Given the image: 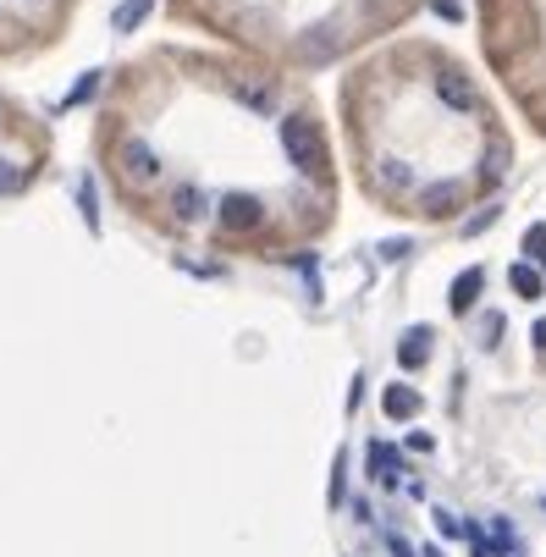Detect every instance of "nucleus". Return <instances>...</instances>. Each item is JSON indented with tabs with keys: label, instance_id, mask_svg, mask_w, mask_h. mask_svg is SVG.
<instances>
[{
	"label": "nucleus",
	"instance_id": "f257e3e1",
	"mask_svg": "<svg viewBox=\"0 0 546 557\" xmlns=\"http://www.w3.org/2000/svg\"><path fill=\"white\" fill-rule=\"evenodd\" d=\"M282 149H287V161H293V166H303V172L326 161L321 133H315V122H309L303 111H287V116H282Z\"/></svg>",
	"mask_w": 546,
	"mask_h": 557
},
{
	"label": "nucleus",
	"instance_id": "f03ea898",
	"mask_svg": "<svg viewBox=\"0 0 546 557\" xmlns=\"http://www.w3.org/2000/svg\"><path fill=\"white\" fill-rule=\"evenodd\" d=\"M215 226H221L226 237L260 232V226H265V199H255V194H221V199H215Z\"/></svg>",
	"mask_w": 546,
	"mask_h": 557
},
{
	"label": "nucleus",
	"instance_id": "5701e85b",
	"mask_svg": "<svg viewBox=\"0 0 546 557\" xmlns=\"http://www.w3.org/2000/svg\"><path fill=\"white\" fill-rule=\"evenodd\" d=\"M386 546H393V557H414V546H409V541H398V535L386 541Z\"/></svg>",
	"mask_w": 546,
	"mask_h": 557
},
{
	"label": "nucleus",
	"instance_id": "ddd939ff",
	"mask_svg": "<svg viewBox=\"0 0 546 557\" xmlns=\"http://www.w3.org/2000/svg\"><path fill=\"white\" fill-rule=\"evenodd\" d=\"M172 205H177V221H194V215L204 210V194H199L194 183H183V188L172 194Z\"/></svg>",
	"mask_w": 546,
	"mask_h": 557
},
{
	"label": "nucleus",
	"instance_id": "20e7f679",
	"mask_svg": "<svg viewBox=\"0 0 546 557\" xmlns=\"http://www.w3.org/2000/svg\"><path fill=\"white\" fill-rule=\"evenodd\" d=\"M481 287H486V265H470V271H458L452 293H447V309L452 314H470L481 304Z\"/></svg>",
	"mask_w": 546,
	"mask_h": 557
},
{
	"label": "nucleus",
	"instance_id": "f3484780",
	"mask_svg": "<svg viewBox=\"0 0 546 557\" xmlns=\"http://www.w3.org/2000/svg\"><path fill=\"white\" fill-rule=\"evenodd\" d=\"M17 188H23V172L12 161H0V194H17Z\"/></svg>",
	"mask_w": 546,
	"mask_h": 557
},
{
	"label": "nucleus",
	"instance_id": "393cba45",
	"mask_svg": "<svg viewBox=\"0 0 546 557\" xmlns=\"http://www.w3.org/2000/svg\"><path fill=\"white\" fill-rule=\"evenodd\" d=\"M420 557H442V546H425V552H420Z\"/></svg>",
	"mask_w": 546,
	"mask_h": 557
},
{
	"label": "nucleus",
	"instance_id": "b1692460",
	"mask_svg": "<svg viewBox=\"0 0 546 557\" xmlns=\"http://www.w3.org/2000/svg\"><path fill=\"white\" fill-rule=\"evenodd\" d=\"M530 337H535V348L546 354V321H535V332H530Z\"/></svg>",
	"mask_w": 546,
	"mask_h": 557
},
{
	"label": "nucleus",
	"instance_id": "412c9836",
	"mask_svg": "<svg viewBox=\"0 0 546 557\" xmlns=\"http://www.w3.org/2000/svg\"><path fill=\"white\" fill-rule=\"evenodd\" d=\"M497 337H502V314H486V348H497Z\"/></svg>",
	"mask_w": 546,
	"mask_h": 557
},
{
	"label": "nucleus",
	"instance_id": "2eb2a0df",
	"mask_svg": "<svg viewBox=\"0 0 546 557\" xmlns=\"http://www.w3.org/2000/svg\"><path fill=\"white\" fill-rule=\"evenodd\" d=\"M95 89H100V72L77 77V84H72V95H66V106H84V100H95Z\"/></svg>",
	"mask_w": 546,
	"mask_h": 557
},
{
	"label": "nucleus",
	"instance_id": "9d476101",
	"mask_svg": "<svg viewBox=\"0 0 546 557\" xmlns=\"http://www.w3.org/2000/svg\"><path fill=\"white\" fill-rule=\"evenodd\" d=\"M425 359H431V332H425V326H414V332L398 343V364H404V370H420Z\"/></svg>",
	"mask_w": 546,
	"mask_h": 557
},
{
	"label": "nucleus",
	"instance_id": "1a4fd4ad",
	"mask_svg": "<svg viewBox=\"0 0 546 557\" xmlns=\"http://www.w3.org/2000/svg\"><path fill=\"white\" fill-rule=\"evenodd\" d=\"M508 282H513V293H519L524 304H535V298L546 293V276H541V265H530V260H519V265L508 271Z\"/></svg>",
	"mask_w": 546,
	"mask_h": 557
},
{
	"label": "nucleus",
	"instance_id": "a211bd4d",
	"mask_svg": "<svg viewBox=\"0 0 546 557\" xmlns=\"http://www.w3.org/2000/svg\"><path fill=\"white\" fill-rule=\"evenodd\" d=\"M436 530H442L447 541H458V535H463V524H458V519H452L447 508H436Z\"/></svg>",
	"mask_w": 546,
	"mask_h": 557
},
{
	"label": "nucleus",
	"instance_id": "7ed1b4c3",
	"mask_svg": "<svg viewBox=\"0 0 546 557\" xmlns=\"http://www.w3.org/2000/svg\"><path fill=\"white\" fill-rule=\"evenodd\" d=\"M436 100L447 111H481V95H475V84L463 72H436Z\"/></svg>",
	"mask_w": 546,
	"mask_h": 557
},
{
	"label": "nucleus",
	"instance_id": "6ab92c4d",
	"mask_svg": "<svg viewBox=\"0 0 546 557\" xmlns=\"http://www.w3.org/2000/svg\"><path fill=\"white\" fill-rule=\"evenodd\" d=\"M492 221H497V205H486L481 215H470V226H463V232H470V237H475V232H486Z\"/></svg>",
	"mask_w": 546,
	"mask_h": 557
},
{
	"label": "nucleus",
	"instance_id": "6e6552de",
	"mask_svg": "<svg viewBox=\"0 0 546 557\" xmlns=\"http://www.w3.org/2000/svg\"><path fill=\"white\" fill-rule=\"evenodd\" d=\"M398 469H404L398 447H386V442H370V474H375L381 486H398Z\"/></svg>",
	"mask_w": 546,
	"mask_h": 557
},
{
	"label": "nucleus",
	"instance_id": "4468645a",
	"mask_svg": "<svg viewBox=\"0 0 546 557\" xmlns=\"http://www.w3.org/2000/svg\"><path fill=\"white\" fill-rule=\"evenodd\" d=\"M232 95H238L249 111H260V116L271 111V89H255V84H232Z\"/></svg>",
	"mask_w": 546,
	"mask_h": 557
},
{
	"label": "nucleus",
	"instance_id": "9b49d317",
	"mask_svg": "<svg viewBox=\"0 0 546 557\" xmlns=\"http://www.w3.org/2000/svg\"><path fill=\"white\" fill-rule=\"evenodd\" d=\"M149 7H154V0H116V12H111V28L116 34H133L144 17H149Z\"/></svg>",
	"mask_w": 546,
	"mask_h": 557
},
{
	"label": "nucleus",
	"instance_id": "4be33fe9",
	"mask_svg": "<svg viewBox=\"0 0 546 557\" xmlns=\"http://www.w3.org/2000/svg\"><path fill=\"white\" fill-rule=\"evenodd\" d=\"M431 447H436V442H431L425 431H414V436H409V453H431Z\"/></svg>",
	"mask_w": 546,
	"mask_h": 557
},
{
	"label": "nucleus",
	"instance_id": "39448f33",
	"mask_svg": "<svg viewBox=\"0 0 546 557\" xmlns=\"http://www.w3.org/2000/svg\"><path fill=\"white\" fill-rule=\"evenodd\" d=\"M381 409H386V420H414L420 409H425V397L409 386V381H393L381 392Z\"/></svg>",
	"mask_w": 546,
	"mask_h": 557
},
{
	"label": "nucleus",
	"instance_id": "f8f14e48",
	"mask_svg": "<svg viewBox=\"0 0 546 557\" xmlns=\"http://www.w3.org/2000/svg\"><path fill=\"white\" fill-rule=\"evenodd\" d=\"M519 249H524V260H530V265H546V221L524 226V244H519Z\"/></svg>",
	"mask_w": 546,
	"mask_h": 557
},
{
	"label": "nucleus",
	"instance_id": "dca6fc26",
	"mask_svg": "<svg viewBox=\"0 0 546 557\" xmlns=\"http://www.w3.org/2000/svg\"><path fill=\"white\" fill-rule=\"evenodd\" d=\"M77 210H84L89 226H100V205H95V188L89 183H77Z\"/></svg>",
	"mask_w": 546,
	"mask_h": 557
},
{
	"label": "nucleus",
	"instance_id": "0eeeda50",
	"mask_svg": "<svg viewBox=\"0 0 546 557\" xmlns=\"http://www.w3.org/2000/svg\"><path fill=\"white\" fill-rule=\"evenodd\" d=\"M154 172H161V161H154L144 144H127V149H122V177H127V183H149Z\"/></svg>",
	"mask_w": 546,
	"mask_h": 557
},
{
	"label": "nucleus",
	"instance_id": "aec40b11",
	"mask_svg": "<svg viewBox=\"0 0 546 557\" xmlns=\"http://www.w3.org/2000/svg\"><path fill=\"white\" fill-rule=\"evenodd\" d=\"M404 255H409L404 237H386V244H381V260H404Z\"/></svg>",
	"mask_w": 546,
	"mask_h": 557
},
{
	"label": "nucleus",
	"instance_id": "423d86ee",
	"mask_svg": "<svg viewBox=\"0 0 546 557\" xmlns=\"http://www.w3.org/2000/svg\"><path fill=\"white\" fill-rule=\"evenodd\" d=\"M420 210L425 215H458L463 210V183H436L420 194Z\"/></svg>",
	"mask_w": 546,
	"mask_h": 557
}]
</instances>
